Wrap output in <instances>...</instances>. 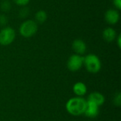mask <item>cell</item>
<instances>
[{
    "label": "cell",
    "instance_id": "15",
    "mask_svg": "<svg viewBox=\"0 0 121 121\" xmlns=\"http://www.w3.org/2000/svg\"><path fill=\"white\" fill-rule=\"evenodd\" d=\"M113 104L116 106H121V93H118L116 95H115L113 98Z\"/></svg>",
    "mask_w": 121,
    "mask_h": 121
},
{
    "label": "cell",
    "instance_id": "11",
    "mask_svg": "<svg viewBox=\"0 0 121 121\" xmlns=\"http://www.w3.org/2000/svg\"><path fill=\"white\" fill-rule=\"evenodd\" d=\"M103 38L107 42H113L117 38L116 30L113 28H106L103 31Z\"/></svg>",
    "mask_w": 121,
    "mask_h": 121
},
{
    "label": "cell",
    "instance_id": "10",
    "mask_svg": "<svg viewBox=\"0 0 121 121\" xmlns=\"http://www.w3.org/2000/svg\"><path fill=\"white\" fill-rule=\"evenodd\" d=\"M73 91L78 96H83L87 92V87L85 84L83 82H79L74 84L73 86Z\"/></svg>",
    "mask_w": 121,
    "mask_h": 121
},
{
    "label": "cell",
    "instance_id": "14",
    "mask_svg": "<svg viewBox=\"0 0 121 121\" xmlns=\"http://www.w3.org/2000/svg\"><path fill=\"white\" fill-rule=\"evenodd\" d=\"M30 11H29V9L26 7V6H23V8L19 11L18 15L21 18H25L26 17H28V16L29 15Z\"/></svg>",
    "mask_w": 121,
    "mask_h": 121
},
{
    "label": "cell",
    "instance_id": "1",
    "mask_svg": "<svg viewBox=\"0 0 121 121\" xmlns=\"http://www.w3.org/2000/svg\"><path fill=\"white\" fill-rule=\"evenodd\" d=\"M87 101L80 96L73 97L67 101L65 105L67 111L72 116H79L84 113L86 108Z\"/></svg>",
    "mask_w": 121,
    "mask_h": 121
},
{
    "label": "cell",
    "instance_id": "2",
    "mask_svg": "<svg viewBox=\"0 0 121 121\" xmlns=\"http://www.w3.org/2000/svg\"><path fill=\"white\" fill-rule=\"evenodd\" d=\"M84 65L89 72L95 74L101 70V62L97 55L89 54L84 57Z\"/></svg>",
    "mask_w": 121,
    "mask_h": 121
},
{
    "label": "cell",
    "instance_id": "17",
    "mask_svg": "<svg viewBox=\"0 0 121 121\" xmlns=\"http://www.w3.org/2000/svg\"><path fill=\"white\" fill-rule=\"evenodd\" d=\"M8 18L6 15L0 14V26H5L7 23Z\"/></svg>",
    "mask_w": 121,
    "mask_h": 121
},
{
    "label": "cell",
    "instance_id": "16",
    "mask_svg": "<svg viewBox=\"0 0 121 121\" xmlns=\"http://www.w3.org/2000/svg\"><path fill=\"white\" fill-rule=\"evenodd\" d=\"M14 3L20 6H26L29 2L30 0H13Z\"/></svg>",
    "mask_w": 121,
    "mask_h": 121
},
{
    "label": "cell",
    "instance_id": "5",
    "mask_svg": "<svg viewBox=\"0 0 121 121\" xmlns=\"http://www.w3.org/2000/svg\"><path fill=\"white\" fill-rule=\"evenodd\" d=\"M67 65L69 71L77 72L84 65V57L77 54H74L69 57Z\"/></svg>",
    "mask_w": 121,
    "mask_h": 121
},
{
    "label": "cell",
    "instance_id": "6",
    "mask_svg": "<svg viewBox=\"0 0 121 121\" xmlns=\"http://www.w3.org/2000/svg\"><path fill=\"white\" fill-rule=\"evenodd\" d=\"M105 20L108 24L115 25L120 20V13L116 9H108L105 13Z\"/></svg>",
    "mask_w": 121,
    "mask_h": 121
},
{
    "label": "cell",
    "instance_id": "9",
    "mask_svg": "<svg viewBox=\"0 0 121 121\" xmlns=\"http://www.w3.org/2000/svg\"><path fill=\"white\" fill-rule=\"evenodd\" d=\"M87 101L97 105L99 107L104 104L105 97L101 93L98 92V91H94V92L91 93L89 95Z\"/></svg>",
    "mask_w": 121,
    "mask_h": 121
},
{
    "label": "cell",
    "instance_id": "7",
    "mask_svg": "<svg viewBox=\"0 0 121 121\" xmlns=\"http://www.w3.org/2000/svg\"><path fill=\"white\" fill-rule=\"evenodd\" d=\"M87 101V106H86V108L84 114L86 117L90 118H96L99 113V107L97 105L90 101Z\"/></svg>",
    "mask_w": 121,
    "mask_h": 121
},
{
    "label": "cell",
    "instance_id": "13",
    "mask_svg": "<svg viewBox=\"0 0 121 121\" xmlns=\"http://www.w3.org/2000/svg\"><path fill=\"white\" fill-rule=\"evenodd\" d=\"M11 5L9 1L8 0H3L0 4V9L4 12H7L11 9Z\"/></svg>",
    "mask_w": 121,
    "mask_h": 121
},
{
    "label": "cell",
    "instance_id": "18",
    "mask_svg": "<svg viewBox=\"0 0 121 121\" xmlns=\"http://www.w3.org/2000/svg\"><path fill=\"white\" fill-rule=\"evenodd\" d=\"M113 4L118 10L121 9V0H113Z\"/></svg>",
    "mask_w": 121,
    "mask_h": 121
},
{
    "label": "cell",
    "instance_id": "3",
    "mask_svg": "<svg viewBox=\"0 0 121 121\" xmlns=\"http://www.w3.org/2000/svg\"><path fill=\"white\" fill-rule=\"evenodd\" d=\"M38 30V23L33 20H26L19 27V33L24 38H30L34 35Z\"/></svg>",
    "mask_w": 121,
    "mask_h": 121
},
{
    "label": "cell",
    "instance_id": "19",
    "mask_svg": "<svg viewBox=\"0 0 121 121\" xmlns=\"http://www.w3.org/2000/svg\"><path fill=\"white\" fill-rule=\"evenodd\" d=\"M116 40H117V44H118V46L119 48H121V35H119L118 36V38H116Z\"/></svg>",
    "mask_w": 121,
    "mask_h": 121
},
{
    "label": "cell",
    "instance_id": "8",
    "mask_svg": "<svg viewBox=\"0 0 121 121\" xmlns=\"http://www.w3.org/2000/svg\"><path fill=\"white\" fill-rule=\"evenodd\" d=\"M72 49L74 52L79 55L84 54L86 51V44L81 39H76L72 43Z\"/></svg>",
    "mask_w": 121,
    "mask_h": 121
},
{
    "label": "cell",
    "instance_id": "12",
    "mask_svg": "<svg viewBox=\"0 0 121 121\" xmlns=\"http://www.w3.org/2000/svg\"><path fill=\"white\" fill-rule=\"evenodd\" d=\"M35 22L37 23H43L48 19V14L43 10H39L36 12L35 15Z\"/></svg>",
    "mask_w": 121,
    "mask_h": 121
},
{
    "label": "cell",
    "instance_id": "4",
    "mask_svg": "<svg viewBox=\"0 0 121 121\" xmlns=\"http://www.w3.org/2000/svg\"><path fill=\"white\" fill-rule=\"evenodd\" d=\"M16 38V32L10 26H6L0 30V44L4 46L11 44Z\"/></svg>",
    "mask_w": 121,
    "mask_h": 121
}]
</instances>
